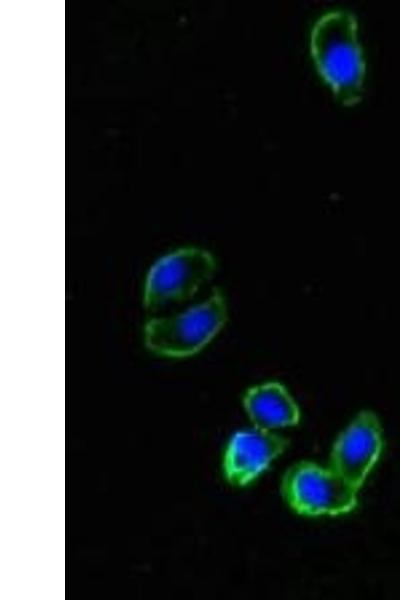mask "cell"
Listing matches in <instances>:
<instances>
[{
	"instance_id": "1",
	"label": "cell",
	"mask_w": 400,
	"mask_h": 600,
	"mask_svg": "<svg viewBox=\"0 0 400 600\" xmlns=\"http://www.w3.org/2000/svg\"><path fill=\"white\" fill-rule=\"evenodd\" d=\"M356 17L343 10L321 16L314 24L310 49L317 70L347 106L360 102L365 61L357 37Z\"/></svg>"
},
{
	"instance_id": "2",
	"label": "cell",
	"mask_w": 400,
	"mask_h": 600,
	"mask_svg": "<svg viewBox=\"0 0 400 600\" xmlns=\"http://www.w3.org/2000/svg\"><path fill=\"white\" fill-rule=\"evenodd\" d=\"M227 319L219 289L204 302L169 317L152 318L144 326V342L155 354L182 358L199 352L220 331Z\"/></svg>"
},
{
	"instance_id": "3",
	"label": "cell",
	"mask_w": 400,
	"mask_h": 600,
	"mask_svg": "<svg viewBox=\"0 0 400 600\" xmlns=\"http://www.w3.org/2000/svg\"><path fill=\"white\" fill-rule=\"evenodd\" d=\"M358 489L331 468L301 461L285 473L282 494L289 506L307 516L339 515L357 506Z\"/></svg>"
},
{
	"instance_id": "4",
	"label": "cell",
	"mask_w": 400,
	"mask_h": 600,
	"mask_svg": "<svg viewBox=\"0 0 400 600\" xmlns=\"http://www.w3.org/2000/svg\"><path fill=\"white\" fill-rule=\"evenodd\" d=\"M216 269L210 252L198 247L177 249L159 259L150 269L144 289V305L157 311L191 298L209 281Z\"/></svg>"
},
{
	"instance_id": "5",
	"label": "cell",
	"mask_w": 400,
	"mask_h": 600,
	"mask_svg": "<svg viewBox=\"0 0 400 600\" xmlns=\"http://www.w3.org/2000/svg\"><path fill=\"white\" fill-rule=\"evenodd\" d=\"M382 448V429L377 416L371 411H362L336 440L330 468L359 489L378 461Z\"/></svg>"
},
{
	"instance_id": "6",
	"label": "cell",
	"mask_w": 400,
	"mask_h": 600,
	"mask_svg": "<svg viewBox=\"0 0 400 600\" xmlns=\"http://www.w3.org/2000/svg\"><path fill=\"white\" fill-rule=\"evenodd\" d=\"M288 446V440L261 429L236 432L226 447L223 458L225 478L231 484L244 486L263 472Z\"/></svg>"
},
{
	"instance_id": "7",
	"label": "cell",
	"mask_w": 400,
	"mask_h": 600,
	"mask_svg": "<svg viewBox=\"0 0 400 600\" xmlns=\"http://www.w3.org/2000/svg\"><path fill=\"white\" fill-rule=\"evenodd\" d=\"M244 407L257 429H271L296 425L299 409L286 388L278 382H268L247 390Z\"/></svg>"
}]
</instances>
